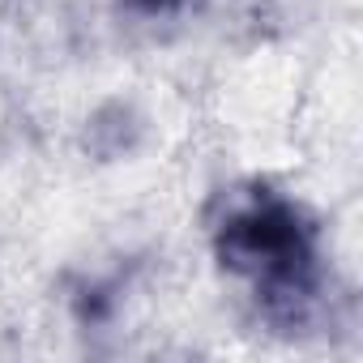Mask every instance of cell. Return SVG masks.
Masks as SVG:
<instances>
[{
	"instance_id": "7a4b0ae2",
	"label": "cell",
	"mask_w": 363,
	"mask_h": 363,
	"mask_svg": "<svg viewBox=\"0 0 363 363\" xmlns=\"http://www.w3.org/2000/svg\"><path fill=\"white\" fill-rule=\"evenodd\" d=\"M128 5L137 13H150V18H167V13H179V9H189L193 0H128Z\"/></svg>"
},
{
	"instance_id": "6da1fadb",
	"label": "cell",
	"mask_w": 363,
	"mask_h": 363,
	"mask_svg": "<svg viewBox=\"0 0 363 363\" xmlns=\"http://www.w3.org/2000/svg\"><path fill=\"white\" fill-rule=\"evenodd\" d=\"M214 244L223 265L248 278L269 320L299 325L316 308L320 231L299 201L269 189H252L240 201H231Z\"/></svg>"
}]
</instances>
